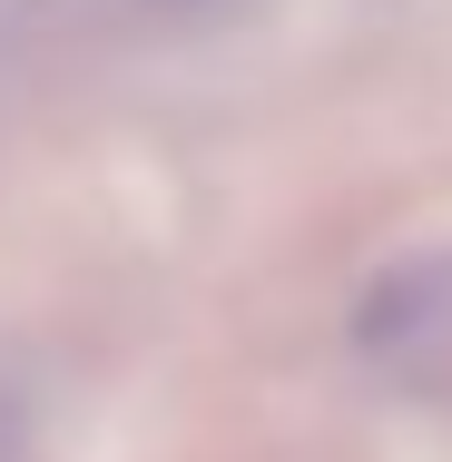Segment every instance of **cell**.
Here are the masks:
<instances>
[{"label":"cell","instance_id":"6da1fadb","mask_svg":"<svg viewBox=\"0 0 452 462\" xmlns=\"http://www.w3.org/2000/svg\"><path fill=\"white\" fill-rule=\"evenodd\" d=\"M452 325V256H423V266H393V276L364 295L355 315V345L364 355H413Z\"/></svg>","mask_w":452,"mask_h":462}]
</instances>
